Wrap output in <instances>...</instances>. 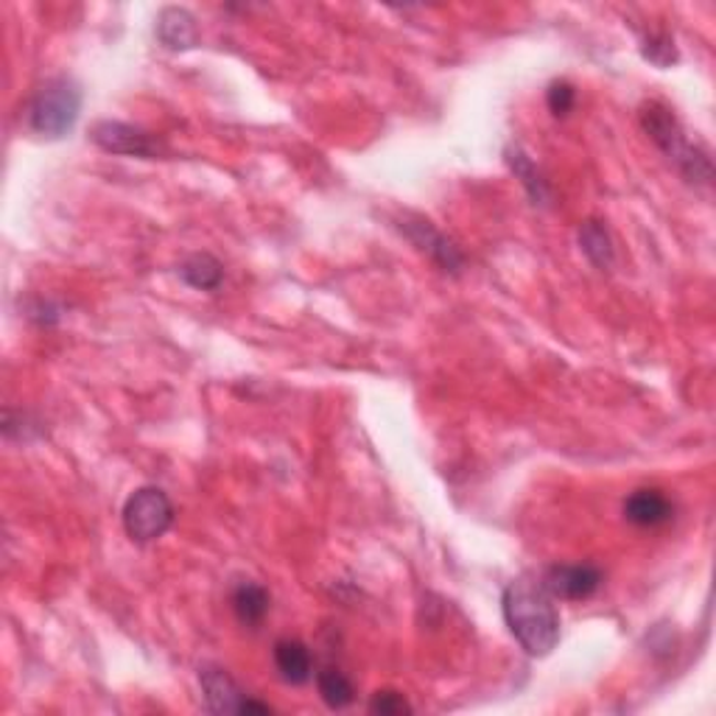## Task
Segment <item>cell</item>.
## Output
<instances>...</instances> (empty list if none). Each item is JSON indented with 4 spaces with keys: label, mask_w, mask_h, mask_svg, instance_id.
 I'll list each match as a JSON object with an SVG mask.
<instances>
[{
    "label": "cell",
    "mask_w": 716,
    "mask_h": 716,
    "mask_svg": "<svg viewBox=\"0 0 716 716\" xmlns=\"http://www.w3.org/2000/svg\"><path fill=\"white\" fill-rule=\"evenodd\" d=\"M501 607L510 633L532 658H546L560 644V613L544 582H535L529 577L510 582Z\"/></svg>",
    "instance_id": "cell-1"
},
{
    "label": "cell",
    "mask_w": 716,
    "mask_h": 716,
    "mask_svg": "<svg viewBox=\"0 0 716 716\" xmlns=\"http://www.w3.org/2000/svg\"><path fill=\"white\" fill-rule=\"evenodd\" d=\"M641 124L647 130V135L658 143L663 155L669 157V163H674L680 174L689 182H711L714 168H711V157L705 155L703 148L694 146L685 135V130L680 126V121L674 118V112L663 104H647L641 112Z\"/></svg>",
    "instance_id": "cell-2"
},
{
    "label": "cell",
    "mask_w": 716,
    "mask_h": 716,
    "mask_svg": "<svg viewBox=\"0 0 716 716\" xmlns=\"http://www.w3.org/2000/svg\"><path fill=\"white\" fill-rule=\"evenodd\" d=\"M81 112V90L68 76H56L40 87L34 96L29 121L32 130L43 137H65L76 126Z\"/></svg>",
    "instance_id": "cell-3"
},
{
    "label": "cell",
    "mask_w": 716,
    "mask_h": 716,
    "mask_svg": "<svg viewBox=\"0 0 716 716\" xmlns=\"http://www.w3.org/2000/svg\"><path fill=\"white\" fill-rule=\"evenodd\" d=\"M174 524V506L160 488H141L124 506L126 535L137 544H152Z\"/></svg>",
    "instance_id": "cell-4"
},
{
    "label": "cell",
    "mask_w": 716,
    "mask_h": 716,
    "mask_svg": "<svg viewBox=\"0 0 716 716\" xmlns=\"http://www.w3.org/2000/svg\"><path fill=\"white\" fill-rule=\"evenodd\" d=\"M544 588L555 600H591L602 588V571L596 566H551L544 574Z\"/></svg>",
    "instance_id": "cell-5"
},
{
    "label": "cell",
    "mask_w": 716,
    "mask_h": 716,
    "mask_svg": "<svg viewBox=\"0 0 716 716\" xmlns=\"http://www.w3.org/2000/svg\"><path fill=\"white\" fill-rule=\"evenodd\" d=\"M93 137L104 152L112 155H130V157H157L160 155V143L148 132L137 130V126L121 124V121H101L93 126Z\"/></svg>",
    "instance_id": "cell-6"
},
{
    "label": "cell",
    "mask_w": 716,
    "mask_h": 716,
    "mask_svg": "<svg viewBox=\"0 0 716 716\" xmlns=\"http://www.w3.org/2000/svg\"><path fill=\"white\" fill-rule=\"evenodd\" d=\"M199 683H202L204 700H208V708H211L213 714H233V711L242 714V705L244 700H247V694L238 689V683H235L224 669L202 667L199 669Z\"/></svg>",
    "instance_id": "cell-7"
},
{
    "label": "cell",
    "mask_w": 716,
    "mask_h": 716,
    "mask_svg": "<svg viewBox=\"0 0 716 716\" xmlns=\"http://www.w3.org/2000/svg\"><path fill=\"white\" fill-rule=\"evenodd\" d=\"M674 515V504L661 490H636L630 499L624 501V518L630 524L655 529V526L669 524Z\"/></svg>",
    "instance_id": "cell-8"
},
{
    "label": "cell",
    "mask_w": 716,
    "mask_h": 716,
    "mask_svg": "<svg viewBox=\"0 0 716 716\" xmlns=\"http://www.w3.org/2000/svg\"><path fill=\"white\" fill-rule=\"evenodd\" d=\"M403 227H406L409 238H412V242L417 244L423 253L432 255V260H437L445 272H459V269L465 266L462 253H459V249L454 247V244L448 242L443 233H437V230H434L428 222H409V224H403Z\"/></svg>",
    "instance_id": "cell-9"
},
{
    "label": "cell",
    "mask_w": 716,
    "mask_h": 716,
    "mask_svg": "<svg viewBox=\"0 0 716 716\" xmlns=\"http://www.w3.org/2000/svg\"><path fill=\"white\" fill-rule=\"evenodd\" d=\"M157 40L171 51H188L199 43L197 20L188 9L168 7L157 14Z\"/></svg>",
    "instance_id": "cell-10"
},
{
    "label": "cell",
    "mask_w": 716,
    "mask_h": 716,
    "mask_svg": "<svg viewBox=\"0 0 716 716\" xmlns=\"http://www.w3.org/2000/svg\"><path fill=\"white\" fill-rule=\"evenodd\" d=\"M275 667H278L280 678L286 683L303 685L314 674V658H311V649L303 641L283 638V641L275 644Z\"/></svg>",
    "instance_id": "cell-11"
},
{
    "label": "cell",
    "mask_w": 716,
    "mask_h": 716,
    "mask_svg": "<svg viewBox=\"0 0 716 716\" xmlns=\"http://www.w3.org/2000/svg\"><path fill=\"white\" fill-rule=\"evenodd\" d=\"M272 607V596L264 585H255V582H242V585L233 591V611L238 616V622L247 624V627H258L266 618Z\"/></svg>",
    "instance_id": "cell-12"
},
{
    "label": "cell",
    "mask_w": 716,
    "mask_h": 716,
    "mask_svg": "<svg viewBox=\"0 0 716 716\" xmlns=\"http://www.w3.org/2000/svg\"><path fill=\"white\" fill-rule=\"evenodd\" d=\"M179 278L186 280L188 286H193V289L213 291L222 286L224 269L211 255H193V258H188L186 264L179 266Z\"/></svg>",
    "instance_id": "cell-13"
},
{
    "label": "cell",
    "mask_w": 716,
    "mask_h": 716,
    "mask_svg": "<svg viewBox=\"0 0 716 716\" xmlns=\"http://www.w3.org/2000/svg\"><path fill=\"white\" fill-rule=\"evenodd\" d=\"M580 244H582V253L588 255V260H591L596 269H611L616 253H613L611 235H607V230L602 227L600 222H585V224H582Z\"/></svg>",
    "instance_id": "cell-14"
},
{
    "label": "cell",
    "mask_w": 716,
    "mask_h": 716,
    "mask_svg": "<svg viewBox=\"0 0 716 716\" xmlns=\"http://www.w3.org/2000/svg\"><path fill=\"white\" fill-rule=\"evenodd\" d=\"M316 689H320V697L325 700L327 708H347V705L356 700V689H353L350 680L345 678V672L339 669L327 667L316 674Z\"/></svg>",
    "instance_id": "cell-15"
},
{
    "label": "cell",
    "mask_w": 716,
    "mask_h": 716,
    "mask_svg": "<svg viewBox=\"0 0 716 716\" xmlns=\"http://www.w3.org/2000/svg\"><path fill=\"white\" fill-rule=\"evenodd\" d=\"M506 163L515 171V177H521L524 188L529 191V197L535 199V204H546L549 199V186H546V179L540 177V171L535 168V163L521 152V148H510L506 152Z\"/></svg>",
    "instance_id": "cell-16"
},
{
    "label": "cell",
    "mask_w": 716,
    "mask_h": 716,
    "mask_svg": "<svg viewBox=\"0 0 716 716\" xmlns=\"http://www.w3.org/2000/svg\"><path fill=\"white\" fill-rule=\"evenodd\" d=\"M644 56L658 68H669L672 63H678V48H674V40L669 34H652L644 43Z\"/></svg>",
    "instance_id": "cell-17"
},
{
    "label": "cell",
    "mask_w": 716,
    "mask_h": 716,
    "mask_svg": "<svg viewBox=\"0 0 716 716\" xmlns=\"http://www.w3.org/2000/svg\"><path fill=\"white\" fill-rule=\"evenodd\" d=\"M574 101H577V90L569 85V81H555V85L549 87V93H546V104H549V110L555 112L557 118L569 115Z\"/></svg>",
    "instance_id": "cell-18"
},
{
    "label": "cell",
    "mask_w": 716,
    "mask_h": 716,
    "mask_svg": "<svg viewBox=\"0 0 716 716\" xmlns=\"http://www.w3.org/2000/svg\"><path fill=\"white\" fill-rule=\"evenodd\" d=\"M372 714L381 716H401V714H412V705L406 703V697L398 692H378L370 703Z\"/></svg>",
    "instance_id": "cell-19"
}]
</instances>
